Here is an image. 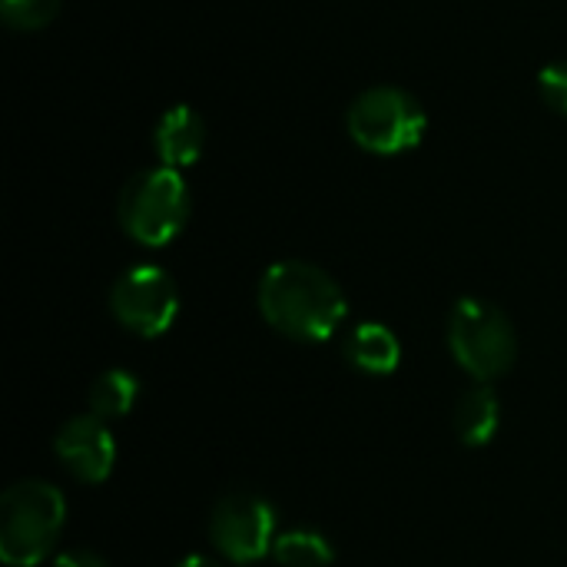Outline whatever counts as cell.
<instances>
[{
	"label": "cell",
	"instance_id": "cell-14",
	"mask_svg": "<svg viewBox=\"0 0 567 567\" xmlns=\"http://www.w3.org/2000/svg\"><path fill=\"white\" fill-rule=\"evenodd\" d=\"M60 0H0V17L10 30L33 33L56 20Z\"/></svg>",
	"mask_w": 567,
	"mask_h": 567
},
{
	"label": "cell",
	"instance_id": "cell-17",
	"mask_svg": "<svg viewBox=\"0 0 567 567\" xmlns=\"http://www.w3.org/2000/svg\"><path fill=\"white\" fill-rule=\"evenodd\" d=\"M176 567H223L219 561H213V558H206V555H189V558H183Z\"/></svg>",
	"mask_w": 567,
	"mask_h": 567
},
{
	"label": "cell",
	"instance_id": "cell-2",
	"mask_svg": "<svg viewBox=\"0 0 567 567\" xmlns=\"http://www.w3.org/2000/svg\"><path fill=\"white\" fill-rule=\"evenodd\" d=\"M66 525V498L43 478L13 482L0 498V561L7 567L43 565Z\"/></svg>",
	"mask_w": 567,
	"mask_h": 567
},
{
	"label": "cell",
	"instance_id": "cell-10",
	"mask_svg": "<svg viewBox=\"0 0 567 567\" xmlns=\"http://www.w3.org/2000/svg\"><path fill=\"white\" fill-rule=\"evenodd\" d=\"M346 359L365 375H392L402 362V346L395 332L382 322H362L346 339Z\"/></svg>",
	"mask_w": 567,
	"mask_h": 567
},
{
	"label": "cell",
	"instance_id": "cell-4",
	"mask_svg": "<svg viewBox=\"0 0 567 567\" xmlns=\"http://www.w3.org/2000/svg\"><path fill=\"white\" fill-rule=\"evenodd\" d=\"M449 349L475 382H495L518 359V332L495 302L465 296L449 316Z\"/></svg>",
	"mask_w": 567,
	"mask_h": 567
},
{
	"label": "cell",
	"instance_id": "cell-9",
	"mask_svg": "<svg viewBox=\"0 0 567 567\" xmlns=\"http://www.w3.org/2000/svg\"><path fill=\"white\" fill-rule=\"evenodd\" d=\"M153 150H156L163 166L179 169V173L186 166L199 163V156L206 150V123H203V116L186 103L169 106L159 116L156 130H153Z\"/></svg>",
	"mask_w": 567,
	"mask_h": 567
},
{
	"label": "cell",
	"instance_id": "cell-15",
	"mask_svg": "<svg viewBox=\"0 0 567 567\" xmlns=\"http://www.w3.org/2000/svg\"><path fill=\"white\" fill-rule=\"evenodd\" d=\"M538 90L542 100L567 120V60H555L538 73Z\"/></svg>",
	"mask_w": 567,
	"mask_h": 567
},
{
	"label": "cell",
	"instance_id": "cell-16",
	"mask_svg": "<svg viewBox=\"0 0 567 567\" xmlns=\"http://www.w3.org/2000/svg\"><path fill=\"white\" fill-rule=\"evenodd\" d=\"M56 567H110L96 551L90 548H70L56 558Z\"/></svg>",
	"mask_w": 567,
	"mask_h": 567
},
{
	"label": "cell",
	"instance_id": "cell-13",
	"mask_svg": "<svg viewBox=\"0 0 567 567\" xmlns=\"http://www.w3.org/2000/svg\"><path fill=\"white\" fill-rule=\"evenodd\" d=\"M272 558L282 567H332L336 551L322 532L312 528H289L276 535Z\"/></svg>",
	"mask_w": 567,
	"mask_h": 567
},
{
	"label": "cell",
	"instance_id": "cell-12",
	"mask_svg": "<svg viewBox=\"0 0 567 567\" xmlns=\"http://www.w3.org/2000/svg\"><path fill=\"white\" fill-rule=\"evenodd\" d=\"M140 399V382L133 372L126 369H106L93 379L90 392H86V405L93 415H100L103 422L110 419H123Z\"/></svg>",
	"mask_w": 567,
	"mask_h": 567
},
{
	"label": "cell",
	"instance_id": "cell-1",
	"mask_svg": "<svg viewBox=\"0 0 567 567\" xmlns=\"http://www.w3.org/2000/svg\"><path fill=\"white\" fill-rule=\"evenodd\" d=\"M262 319L292 342H326L349 316L342 286L306 259L272 262L256 289Z\"/></svg>",
	"mask_w": 567,
	"mask_h": 567
},
{
	"label": "cell",
	"instance_id": "cell-7",
	"mask_svg": "<svg viewBox=\"0 0 567 567\" xmlns=\"http://www.w3.org/2000/svg\"><path fill=\"white\" fill-rule=\"evenodd\" d=\"M276 535V508L256 492H229L209 512V542L229 565L262 561Z\"/></svg>",
	"mask_w": 567,
	"mask_h": 567
},
{
	"label": "cell",
	"instance_id": "cell-5",
	"mask_svg": "<svg viewBox=\"0 0 567 567\" xmlns=\"http://www.w3.org/2000/svg\"><path fill=\"white\" fill-rule=\"evenodd\" d=\"M352 143L372 156H399L422 143L429 116L422 103L402 86H372L359 93L346 113Z\"/></svg>",
	"mask_w": 567,
	"mask_h": 567
},
{
	"label": "cell",
	"instance_id": "cell-11",
	"mask_svg": "<svg viewBox=\"0 0 567 567\" xmlns=\"http://www.w3.org/2000/svg\"><path fill=\"white\" fill-rule=\"evenodd\" d=\"M502 425V402L488 382H475L462 392L455 405V432L462 445L468 449H485Z\"/></svg>",
	"mask_w": 567,
	"mask_h": 567
},
{
	"label": "cell",
	"instance_id": "cell-3",
	"mask_svg": "<svg viewBox=\"0 0 567 567\" xmlns=\"http://www.w3.org/2000/svg\"><path fill=\"white\" fill-rule=\"evenodd\" d=\"M120 229L150 249L169 246L189 219V186L179 169L150 166L130 176L116 203Z\"/></svg>",
	"mask_w": 567,
	"mask_h": 567
},
{
	"label": "cell",
	"instance_id": "cell-8",
	"mask_svg": "<svg viewBox=\"0 0 567 567\" xmlns=\"http://www.w3.org/2000/svg\"><path fill=\"white\" fill-rule=\"evenodd\" d=\"M53 452L60 458V465L83 485H100L110 478L113 465H116V442L110 425L93 415H73L60 425L56 439H53Z\"/></svg>",
	"mask_w": 567,
	"mask_h": 567
},
{
	"label": "cell",
	"instance_id": "cell-6",
	"mask_svg": "<svg viewBox=\"0 0 567 567\" xmlns=\"http://www.w3.org/2000/svg\"><path fill=\"white\" fill-rule=\"evenodd\" d=\"M110 312L126 332L140 339H159L163 332L173 329L179 316V289L166 269L140 262V266H130L113 282Z\"/></svg>",
	"mask_w": 567,
	"mask_h": 567
}]
</instances>
